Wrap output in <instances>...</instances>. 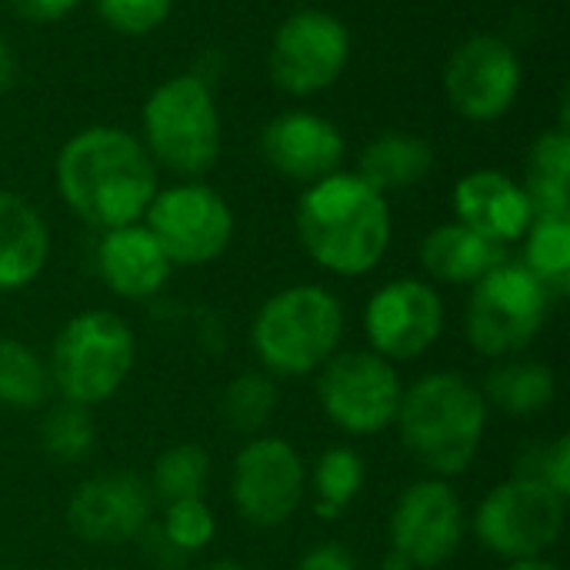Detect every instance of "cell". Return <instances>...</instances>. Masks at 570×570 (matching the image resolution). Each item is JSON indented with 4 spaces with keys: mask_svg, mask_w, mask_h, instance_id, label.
<instances>
[{
    "mask_svg": "<svg viewBox=\"0 0 570 570\" xmlns=\"http://www.w3.org/2000/svg\"><path fill=\"white\" fill-rule=\"evenodd\" d=\"M53 184L60 200L100 234L137 224L160 190L140 137L107 124L83 127L60 147Z\"/></svg>",
    "mask_w": 570,
    "mask_h": 570,
    "instance_id": "6da1fadb",
    "label": "cell"
},
{
    "mask_svg": "<svg viewBox=\"0 0 570 570\" xmlns=\"http://www.w3.org/2000/svg\"><path fill=\"white\" fill-rule=\"evenodd\" d=\"M304 254L337 277H361L374 271L391 247V207L357 174L337 170L307 184L294 214Z\"/></svg>",
    "mask_w": 570,
    "mask_h": 570,
    "instance_id": "7a4b0ae2",
    "label": "cell"
},
{
    "mask_svg": "<svg viewBox=\"0 0 570 570\" xmlns=\"http://www.w3.org/2000/svg\"><path fill=\"white\" fill-rule=\"evenodd\" d=\"M394 424L404 451L431 478L448 481L474 464L488 428V401L464 374L434 371L401 394Z\"/></svg>",
    "mask_w": 570,
    "mask_h": 570,
    "instance_id": "3957f363",
    "label": "cell"
},
{
    "mask_svg": "<svg viewBox=\"0 0 570 570\" xmlns=\"http://www.w3.org/2000/svg\"><path fill=\"white\" fill-rule=\"evenodd\" d=\"M140 124V144L154 167H164L184 180H200L220 160L224 127L217 97L207 77L194 70L160 80L144 100Z\"/></svg>",
    "mask_w": 570,
    "mask_h": 570,
    "instance_id": "277c9868",
    "label": "cell"
},
{
    "mask_svg": "<svg viewBox=\"0 0 570 570\" xmlns=\"http://www.w3.org/2000/svg\"><path fill=\"white\" fill-rule=\"evenodd\" d=\"M344 307L321 284H294L271 294L250 324V344L267 374L304 377L337 354Z\"/></svg>",
    "mask_w": 570,
    "mask_h": 570,
    "instance_id": "5b68a950",
    "label": "cell"
},
{
    "mask_svg": "<svg viewBox=\"0 0 570 570\" xmlns=\"http://www.w3.org/2000/svg\"><path fill=\"white\" fill-rule=\"evenodd\" d=\"M134 331L114 311L73 314L50 344V387L80 407L110 401L134 371Z\"/></svg>",
    "mask_w": 570,
    "mask_h": 570,
    "instance_id": "8992f818",
    "label": "cell"
},
{
    "mask_svg": "<svg viewBox=\"0 0 570 570\" xmlns=\"http://www.w3.org/2000/svg\"><path fill=\"white\" fill-rule=\"evenodd\" d=\"M551 291L518 261H501L481 281L471 284L468 301V341L484 357H511L524 351L544 317Z\"/></svg>",
    "mask_w": 570,
    "mask_h": 570,
    "instance_id": "52a82bcc",
    "label": "cell"
},
{
    "mask_svg": "<svg viewBox=\"0 0 570 570\" xmlns=\"http://www.w3.org/2000/svg\"><path fill=\"white\" fill-rule=\"evenodd\" d=\"M401 394L394 364L374 351H337L321 364L317 401L324 417L344 434L371 438L387 431L397 417Z\"/></svg>",
    "mask_w": 570,
    "mask_h": 570,
    "instance_id": "ba28073f",
    "label": "cell"
},
{
    "mask_svg": "<svg viewBox=\"0 0 570 570\" xmlns=\"http://www.w3.org/2000/svg\"><path fill=\"white\" fill-rule=\"evenodd\" d=\"M144 227L157 237L170 264L200 267L217 261L234 240L230 204L200 180H180L154 194Z\"/></svg>",
    "mask_w": 570,
    "mask_h": 570,
    "instance_id": "9c48e42d",
    "label": "cell"
},
{
    "mask_svg": "<svg viewBox=\"0 0 570 570\" xmlns=\"http://www.w3.org/2000/svg\"><path fill=\"white\" fill-rule=\"evenodd\" d=\"M474 531L478 541L504 561L541 558L564 531V498L538 478L514 474L481 501Z\"/></svg>",
    "mask_w": 570,
    "mask_h": 570,
    "instance_id": "30bf717a",
    "label": "cell"
},
{
    "mask_svg": "<svg viewBox=\"0 0 570 570\" xmlns=\"http://www.w3.org/2000/svg\"><path fill=\"white\" fill-rule=\"evenodd\" d=\"M351 63V30L341 17L304 7L281 20L271 40V80L291 97H314L341 80Z\"/></svg>",
    "mask_w": 570,
    "mask_h": 570,
    "instance_id": "8fae6325",
    "label": "cell"
},
{
    "mask_svg": "<svg viewBox=\"0 0 570 570\" xmlns=\"http://www.w3.org/2000/svg\"><path fill=\"white\" fill-rule=\"evenodd\" d=\"M307 471L284 438H254L234 458L230 498L237 514L254 528H281L304 501Z\"/></svg>",
    "mask_w": 570,
    "mask_h": 570,
    "instance_id": "7c38bea8",
    "label": "cell"
},
{
    "mask_svg": "<svg viewBox=\"0 0 570 570\" xmlns=\"http://www.w3.org/2000/svg\"><path fill=\"white\" fill-rule=\"evenodd\" d=\"M521 57L504 37L474 33L451 53L444 67V90L461 117L491 124L514 107L521 94Z\"/></svg>",
    "mask_w": 570,
    "mask_h": 570,
    "instance_id": "4fadbf2b",
    "label": "cell"
},
{
    "mask_svg": "<svg viewBox=\"0 0 570 570\" xmlns=\"http://www.w3.org/2000/svg\"><path fill=\"white\" fill-rule=\"evenodd\" d=\"M364 334L384 361H414L444 334V301L434 284L397 277L377 287L364 307Z\"/></svg>",
    "mask_w": 570,
    "mask_h": 570,
    "instance_id": "5bb4252c",
    "label": "cell"
},
{
    "mask_svg": "<svg viewBox=\"0 0 570 570\" xmlns=\"http://www.w3.org/2000/svg\"><path fill=\"white\" fill-rule=\"evenodd\" d=\"M391 548L414 570L441 568L451 561L464 538V508L458 491L441 478L411 484L391 511Z\"/></svg>",
    "mask_w": 570,
    "mask_h": 570,
    "instance_id": "9a60e30c",
    "label": "cell"
},
{
    "mask_svg": "<svg viewBox=\"0 0 570 570\" xmlns=\"http://www.w3.org/2000/svg\"><path fill=\"white\" fill-rule=\"evenodd\" d=\"M150 484L130 471H114L97 474L73 491L67 504V524L87 544H120L134 541L150 524Z\"/></svg>",
    "mask_w": 570,
    "mask_h": 570,
    "instance_id": "2e32d148",
    "label": "cell"
},
{
    "mask_svg": "<svg viewBox=\"0 0 570 570\" xmlns=\"http://www.w3.org/2000/svg\"><path fill=\"white\" fill-rule=\"evenodd\" d=\"M261 154L271 170L297 184H317L341 170L347 140L341 127L311 110H287L264 124Z\"/></svg>",
    "mask_w": 570,
    "mask_h": 570,
    "instance_id": "e0dca14e",
    "label": "cell"
},
{
    "mask_svg": "<svg viewBox=\"0 0 570 570\" xmlns=\"http://www.w3.org/2000/svg\"><path fill=\"white\" fill-rule=\"evenodd\" d=\"M451 204H454L458 224H464L468 230L481 234L484 240L498 247L521 240L534 220V207L524 187L511 174L491 170V167L464 174L454 184Z\"/></svg>",
    "mask_w": 570,
    "mask_h": 570,
    "instance_id": "ac0fdd59",
    "label": "cell"
},
{
    "mask_svg": "<svg viewBox=\"0 0 570 570\" xmlns=\"http://www.w3.org/2000/svg\"><path fill=\"white\" fill-rule=\"evenodd\" d=\"M170 261L160 250L157 237L137 220L127 227L104 230L97 244V274L104 287L124 301H147L154 297L167 277H170Z\"/></svg>",
    "mask_w": 570,
    "mask_h": 570,
    "instance_id": "d6986e66",
    "label": "cell"
},
{
    "mask_svg": "<svg viewBox=\"0 0 570 570\" xmlns=\"http://www.w3.org/2000/svg\"><path fill=\"white\" fill-rule=\"evenodd\" d=\"M47 220L20 194L0 190V291H20L33 284L47 264Z\"/></svg>",
    "mask_w": 570,
    "mask_h": 570,
    "instance_id": "ffe728a7",
    "label": "cell"
},
{
    "mask_svg": "<svg viewBox=\"0 0 570 570\" xmlns=\"http://www.w3.org/2000/svg\"><path fill=\"white\" fill-rule=\"evenodd\" d=\"M501 261H508L504 247L484 240L458 220L434 227L421 244V264L441 284H474Z\"/></svg>",
    "mask_w": 570,
    "mask_h": 570,
    "instance_id": "44dd1931",
    "label": "cell"
},
{
    "mask_svg": "<svg viewBox=\"0 0 570 570\" xmlns=\"http://www.w3.org/2000/svg\"><path fill=\"white\" fill-rule=\"evenodd\" d=\"M431 170H434V150L424 137L387 130L361 150L354 174L387 197V194L417 187Z\"/></svg>",
    "mask_w": 570,
    "mask_h": 570,
    "instance_id": "7402d4cb",
    "label": "cell"
},
{
    "mask_svg": "<svg viewBox=\"0 0 570 570\" xmlns=\"http://www.w3.org/2000/svg\"><path fill=\"white\" fill-rule=\"evenodd\" d=\"M524 194L534 217H570V134L568 127L544 130L528 150Z\"/></svg>",
    "mask_w": 570,
    "mask_h": 570,
    "instance_id": "603a6c76",
    "label": "cell"
},
{
    "mask_svg": "<svg viewBox=\"0 0 570 570\" xmlns=\"http://www.w3.org/2000/svg\"><path fill=\"white\" fill-rule=\"evenodd\" d=\"M558 381L548 364L538 361H504L484 377V401L511 417H531L554 401Z\"/></svg>",
    "mask_w": 570,
    "mask_h": 570,
    "instance_id": "cb8c5ba5",
    "label": "cell"
},
{
    "mask_svg": "<svg viewBox=\"0 0 570 570\" xmlns=\"http://www.w3.org/2000/svg\"><path fill=\"white\" fill-rule=\"evenodd\" d=\"M548 291H568L570 284V217H534L524 234L521 261Z\"/></svg>",
    "mask_w": 570,
    "mask_h": 570,
    "instance_id": "d4e9b609",
    "label": "cell"
},
{
    "mask_svg": "<svg viewBox=\"0 0 570 570\" xmlns=\"http://www.w3.org/2000/svg\"><path fill=\"white\" fill-rule=\"evenodd\" d=\"M364 488V461L354 448H327L314 464V514L337 518Z\"/></svg>",
    "mask_w": 570,
    "mask_h": 570,
    "instance_id": "484cf974",
    "label": "cell"
},
{
    "mask_svg": "<svg viewBox=\"0 0 570 570\" xmlns=\"http://www.w3.org/2000/svg\"><path fill=\"white\" fill-rule=\"evenodd\" d=\"M277 404H281V391L274 374L244 371L227 384L220 397V421L237 434H254L271 421Z\"/></svg>",
    "mask_w": 570,
    "mask_h": 570,
    "instance_id": "4316f807",
    "label": "cell"
},
{
    "mask_svg": "<svg viewBox=\"0 0 570 570\" xmlns=\"http://www.w3.org/2000/svg\"><path fill=\"white\" fill-rule=\"evenodd\" d=\"M210 484V458L197 444H174L154 461L150 494H157L164 504L204 498Z\"/></svg>",
    "mask_w": 570,
    "mask_h": 570,
    "instance_id": "83f0119b",
    "label": "cell"
},
{
    "mask_svg": "<svg viewBox=\"0 0 570 570\" xmlns=\"http://www.w3.org/2000/svg\"><path fill=\"white\" fill-rule=\"evenodd\" d=\"M47 364L20 341L0 337V404L7 407H37L50 394Z\"/></svg>",
    "mask_w": 570,
    "mask_h": 570,
    "instance_id": "f1b7e54d",
    "label": "cell"
},
{
    "mask_svg": "<svg viewBox=\"0 0 570 570\" xmlns=\"http://www.w3.org/2000/svg\"><path fill=\"white\" fill-rule=\"evenodd\" d=\"M97 441V424L90 417V407L60 401L47 411L40 428V444L57 464H77L90 454Z\"/></svg>",
    "mask_w": 570,
    "mask_h": 570,
    "instance_id": "f546056e",
    "label": "cell"
},
{
    "mask_svg": "<svg viewBox=\"0 0 570 570\" xmlns=\"http://www.w3.org/2000/svg\"><path fill=\"white\" fill-rule=\"evenodd\" d=\"M164 534L170 538V544L184 554H197L204 551L214 534H217V521L214 511L207 508L204 498H187V501H170L164 508V521H160Z\"/></svg>",
    "mask_w": 570,
    "mask_h": 570,
    "instance_id": "4dcf8cb0",
    "label": "cell"
},
{
    "mask_svg": "<svg viewBox=\"0 0 570 570\" xmlns=\"http://www.w3.org/2000/svg\"><path fill=\"white\" fill-rule=\"evenodd\" d=\"M174 0H97L100 20L124 37H147L167 23Z\"/></svg>",
    "mask_w": 570,
    "mask_h": 570,
    "instance_id": "1f68e13d",
    "label": "cell"
},
{
    "mask_svg": "<svg viewBox=\"0 0 570 570\" xmlns=\"http://www.w3.org/2000/svg\"><path fill=\"white\" fill-rule=\"evenodd\" d=\"M538 481H544L558 498L568 501L570 494V441L568 438H558L551 448H544L538 454V471H534Z\"/></svg>",
    "mask_w": 570,
    "mask_h": 570,
    "instance_id": "d6a6232c",
    "label": "cell"
},
{
    "mask_svg": "<svg viewBox=\"0 0 570 570\" xmlns=\"http://www.w3.org/2000/svg\"><path fill=\"white\" fill-rule=\"evenodd\" d=\"M137 538H140V554H144V561H150L157 570L184 568L187 554H184V551H177V548L170 544V538L164 534V528H160V524H147Z\"/></svg>",
    "mask_w": 570,
    "mask_h": 570,
    "instance_id": "836d02e7",
    "label": "cell"
},
{
    "mask_svg": "<svg viewBox=\"0 0 570 570\" xmlns=\"http://www.w3.org/2000/svg\"><path fill=\"white\" fill-rule=\"evenodd\" d=\"M83 0H7V7L30 23H57L70 17Z\"/></svg>",
    "mask_w": 570,
    "mask_h": 570,
    "instance_id": "e575fe53",
    "label": "cell"
},
{
    "mask_svg": "<svg viewBox=\"0 0 570 570\" xmlns=\"http://www.w3.org/2000/svg\"><path fill=\"white\" fill-rule=\"evenodd\" d=\"M294 570H357V561H354V554L344 544L321 541L307 554H301V561H297Z\"/></svg>",
    "mask_w": 570,
    "mask_h": 570,
    "instance_id": "d590c367",
    "label": "cell"
},
{
    "mask_svg": "<svg viewBox=\"0 0 570 570\" xmlns=\"http://www.w3.org/2000/svg\"><path fill=\"white\" fill-rule=\"evenodd\" d=\"M13 83H17V53H13V47L3 40V33H0V94L10 90Z\"/></svg>",
    "mask_w": 570,
    "mask_h": 570,
    "instance_id": "8d00e7d4",
    "label": "cell"
},
{
    "mask_svg": "<svg viewBox=\"0 0 570 570\" xmlns=\"http://www.w3.org/2000/svg\"><path fill=\"white\" fill-rule=\"evenodd\" d=\"M381 570H414L411 568V561L404 558V554H397L394 548L381 558Z\"/></svg>",
    "mask_w": 570,
    "mask_h": 570,
    "instance_id": "74e56055",
    "label": "cell"
},
{
    "mask_svg": "<svg viewBox=\"0 0 570 570\" xmlns=\"http://www.w3.org/2000/svg\"><path fill=\"white\" fill-rule=\"evenodd\" d=\"M508 570H558L551 561H544V558H528V561H511V568Z\"/></svg>",
    "mask_w": 570,
    "mask_h": 570,
    "instance_id": "f35d334b",
    "label": "cell"
},
{
    "mask_svg": "<svg viewBox=\"0 0 570 570\" xmlns=\"http://www.w3.org/2000/svg\"><path fill=\"white\" fill-rule=\"evenodd\" d=\"M204 570H247L240 561H230V558H220V561H214V564H207Z\"/></svg>",
    "mask_w": 570,
    "mask_h": 570,
    "instance_id": "ab89813d",
    "label": "cell"
}]
</instances>
